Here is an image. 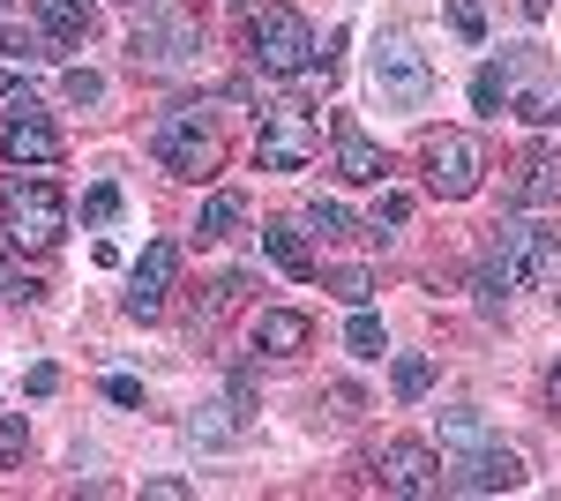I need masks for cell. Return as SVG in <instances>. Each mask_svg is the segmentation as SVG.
<instances>
[{
	"mask_svg": "<svg viewBox=\"0 0 561 501\" xmlns=\"http://www.w3.org/2000/svg\"><path fill=\"white\" fill-rule=\"evenodd\" d=\"M524 285H561V248H554V232H539V225L510 217V225H494V240H486L479 307L494 315V307H502L510 293H524Z\"/></svg>",
	"mask_w": 561,
	"mask_h": 501,
	"instance_id": "obj_1",
	"label": "cell"
},
{
	"mask_svg": "<svg viewBox=\"0 0 561 501\" xmlns=\"http://www.w3.org/2000/svg\"><path fill=\"white\" fill-rule=\"evenodd\" d=\"M0 217H8V232L23 240V248H53L60 232H68V203H60V187L53 180H23V172H8L0 180Z\"/></svg>",
	"mask_w": 561,
	"mask_h": 501,
	"instance_id": "obj_2",
	"label": "cell"
},
{
	"mask_svg": "<svg viewBox=\"0 0 561 501\" xmlns=\"http://www.w3.org/2000/svg\"><path fill=\"white\" fill-rule=\"evenodd\" d=\"M150 158L173 180H210L217 172V135L203 127V105H173L165 121L150 127Z\"/></svg>",
	"mask_w": 561,
	"mask_h": 501,
	"instance_id": "obj_3",
	"label": "cell"
},
{
	"mask_svg": "<svg viewBox=\"0 0 561 501\" xmlns=\"http://www.w3.org/2000/svg\"><path fill=\"white\" fill-rule=\"evenodd\" d=\"M420 166H427V195H442V203H465V195H479V143L465 135V127H442V135H427L420 143Z\"/></svg>",
	"mask_w": 561,
	"mask_h": 501,
	"instance_id": "obj_4",
	"label": "cell"
},
{
	"mask_svg": "<svg viewBox=\"0 0 561 501\" xmlns=\"http://www.w3.org/2000/svg\"><path fill=\"white\" fill-rule=\"evenodd\" d=\"M248 45H255V60L270 76H300L307 60H314V31H307L300 8H262L255 23H248Z\"/></svg>",
	"mask_w": 561,
	"mask_h": 501,
	"instance_id": "obj_5",
	"label": "cell"
},
{
	"mask_svg": "<svg viewBox=\"0 0 561 501\" xmlns=\"http://www.w3.org/2000/svg\"><path fill=\"white\" fill-rule=\"evenodd\" d=\"M375 90H382L397 113H420L434 98V68H427V53L412 38H382L375 45Z\"/></svg>",
	"mask_w": 561,
	"mask_h": 501,
	"instance_id": "obj_6",
	"label": "cell"
},
{
	"mask_svg": "<svg viewBox=\"0 0 561 501\" xmlns=\"http://www.w3.org/2000/svg\"><path fill=\"white\" fill-rule=\"evenodd\" d=\"M442 487L449 494H510V487H524V464H517V449L472 442V449H457L442 464Z\"/></svg>",
	"mask_w": 561,
	"mask_h": 501,
	"instance_id": "obj_7",
	"label": "cell"
},
{
	"mask_svg": "<svg viewBox=\"0 0 561 501\" xmlns=\"http://www.w3.org/2000/svg\"><path fill=\"white\" fill-rule=\"evenodd\" d=\"M0 158H15V166H60V127L45 121V105L15 98L0 113Z\"/></svg>",
	"mask_w": 561,
	"mask_h": 501,
	"instance_id": "obj_8",
	"label": "cell"
},
{
	"mask_svg": "<svg viewBox=\"0 0 561 501\" xmlns=\"http://www.w3.org/2000/svg\"><path fill=\"white\" fill-rule=\"evenodd\" d=\"M375 487L382 494H442V457H434L427 442H389L382 457H375Z\"/></svg>",
	"mask_w": 561,
	"mask_h": 501,
	"instance_id": "obj_9",
	"label": "cell"
},
{
	"mask_svg": "<svg viewBox=\"0 0 561 501\" xmlns=\"http://www.w3.org/2000/svg\"><path fill=\"white\" fill-rule=\"evenodd\" d=\"M314 150H322V135L307 127V113H270V127H262V143H255V166L262 172H300Z\"/></svg>",
	"mask_w": 561,
	"mask_h": 501,
	"instance_id": "obj_10",
	"label": "cell"
},
{
	"mask_svg": "<svg viewBox=\"0 0 561 501\" xmlns=\"http://www.w3.org/2000/svg\"><path fill=\"white\" fill-rule=\"evenodd\" d=\"M502 68H510V105H517L524 121H561V83L539 68V60H531V45H524V53H510Z\"/></svg>",
	"mask_w": 561,
	"mask_h": 501,
	"instance_id": "obj_11",
	"label": "cell"
},
{
	"mask_svg": "<svg viewBox=\"0 0 561 501\" xmlns=\"http://www.w3.org/2000/svg\"><path fill=\"white\" fill-rule=\"evenodd\" d=\"M173 270H180V248L173 240H150L142 248V262H135V277H128V315H158L165 307V293H173Z\"/></svg>",
	"mask_w": 561,
	"mask_h": 501,
	"instance_id": "obj_12",
	"label": "cell"
},
{
	"mask_svg": "<svg viewBox=\"0 0 561 501\" xmlns=\"http://www.w3.org/2000/svg\"><path fill=\"white\" fill-rule=\"evenodd\" d=\"M337 172H345L352 187H382L389 180V150L375 135H359L352 121H337Z\"/></svg>",
	"mask_w": 561,
	"mask_h": 501,
	"instance_id": "obj_13",
	"label": "cell"
},
{
	"mask_svg": "<svg viewBox=\"0 0 561 501\" xmlns=\"http://www.w3.org/2000/svg\"><path fill=\"white\" fill-rule=\"evenodd\" d=\"M255 352H270V360L307 352V315H293V307H262L255 315Z\"/></svg>",
	"mask_w": 561,
	"mask_h": 501,
	"instance_id": "obj_14",
	"label": "cell"
},
{
	"mask_svg": "<svg viewBox=\"0 0 561 501\" xmlns=\"http://www.w3.org/2000/svg\"><path fill=\"white\" fill-rule=\"evenodd\" d=\"M240 434H248V412H240V405H225V397L187 412V442H203V449H225V442H240Z\"/></svg>",
	"mask_w": 561,
	"mask_h": 501,
	"instance_id": "obj_15",
	"label": "cell"
},
{
	"mask_svg": "<svg viewBox=\"0 0 561 501\" xmlns=\"http://www.w3.org/2000/svg\"><path fill=\"white\" fill-rule=\"evenodd\" d=\"M38 31L60 45H83L98 31V15H90V0H38Z\"/></svg>",
	"mask_w": 561,
	"mask_h": 501,
	"instance_id": "obj_16",
	"label": "cell"
},
{
	"mask_svg": "<svg viewBox=\"0 0 561 501\" xmlns=\"http://www.w3.org/2000/svg\"><path fill=\"white\" fill-rule=\"evenodd\" d=\"M262 254H270L285 277H314V248H307L300 225H262Z\"/></svg>",
	"mask_w": 561,
	"mask_h": 501,
	"instance_id": "obj_17",
	"label": "cell"
},
{
	"mask_svg": "<svg viewBox=\"0 0 561 501\" xmlns=\"http://www.w3.org/2000/svg\"><path fill=\"white\" fill-rule=\"evenodd\" d=\"M187 45H195L187 23H158V15H150V23H135V60H158V68H165V60L187 53Z\"/></svg>",
	"mask_w": 561,
	"mask_h": 501,
	"instance_id": "obj_18",
	"label": "cell"
},
{
	"mask_svg": "<svg viewBox=\"0 0 561 501\" xmlns=\"http://www.w3.org/2000/svg\"><path fill=\"white\" fill-rule=\"evenodd\" d=\"M517 203H561V158L554 150H539V158H531V166H524V180H517Z\"/></svg>",
	"mask_w": 561,
	"mask_h": 501,
	"instance_id": "obj_19",
	"label": "cell"
},
{
	"mask_svg": "<svg viewBox=\"0 0 561 501\" xmlns=\"http://www.w3.org/2000/svg\"><path fill=\"white\" fill-rule=\"evenodd\" d=\"M240 217H248V195H240V187H217L210 203H203V217H195V232H203V240H225Z\"/></svg>",
	"mask_w": 561,
	"mask_h": 501,
	"instance_id": "obj_20",
	"label": "cell"
},
{
	"mask_svg": "<svg viewBox=\"0 0 561 501\" xmlns=\"http://www.w3.org/2000/svg\"><path fill=\"white\" fill-rule=\"evenodd\" d=\"M389 389L404 397V405H420L434 389V360H420V352H397V367H389Z\"/></svg>",
	"mask_w": 561,
	"mask_h": 501,
	"instance_id": "obj_21",
	"label": "cell"
},
{
	"mask_svg": "<svg viewBox=\"0 0 561 501\" xmlns=\"http://www.w3.org/2000/svg\"><path fill=\"white\" fill-rule=\"evenodd\" d=\"M307 225H314L322 240H352V232H359V225H352V209L330 203V195H314V203H307Z\"/></svg>",
	"mask_w": 561,
	"mask_h": 501,
	"instance_id": "obj_22",
	"label": "cell"
},
{
	"mask_svg": "<svg viewBox=\"0 0 561 501\" xmlns=\"http://www.w3.org/2000/svg\"><path fill=\"white\" fill-rule=\"evenodd\" d=\"M442 442H449V449H472V442H486V419H479L472 405H457V412H442Z\"/></svg>",
	"mask_w": 561,
	"mask_h": 501,
	"instance_id": "obj_23",
	"label": "cell"
},
{
	"mask_svg": "<svg viewBox=\"0 0 561 501\" xmlns=\"http://www.w3.org/2000/svg\"><path fill=\"white\" fill-rule=\"evenodd\" d=\"M345 344L359 352V360H382V322H375L367 307H352V322H345Z\"/></svg>",
	"mask_w": 561,
	"mask_h": 501,
	"instance_id": "obj_24",
	"label": "cell"
},
{
	"mask_svg": "<svg viewBox=\"0 0 561 501\" xmlns=\"http://www.w3.org/2000/svg\"><path fill=\"white\" fill-rule=\"evenodd\" d=\"M472 105L479 113H502V105H510V68H479L472 76Z\"/></svg>",
	"mask_w": 561,
	"mask_h": 501,
	"instance_id": "obj_25",
	"label": "cell"
},
{
	"mask_svg": "<svg viewBox=\"0 0 561 501\" xmlns=\"http://www.w3.org/2000/svg\"><path fill=\"white\" fill-rule=\"evenodd\" d=\"M0 53L31 68V60H45V38H38V31H23V23H0Z\"/></svg>",
	"mask_w": 561,
	"mask_h": 501,
	"instance_id": "obj_26",
	"label": "cell"
},
{
	"mask_svg": "<svg viewBox=\"0 0 561 501\" xmlns=\"http://www.w3.org/2000/svg\"><path fill=\"white\" fill-rule=\"evenodd\" d=\"M442 8H449V31H457L465 45L486 38V15H479V0H442Z\"/></svg>",
	"mask_w": 561,
	"mask_h": 501,
	"instance_id": "obj_27",
	"label": "cell"
},
{
	"mask_svg": "<svg viewBox=\"0 0 561 501\" xmlns=\"http://www.w3.org/2000/svg\"><path fill=\"white\" fill-rule=\"evenodd\" d=\"M330 293L345 299V307H367V299H375V277H367V270H330Z\"/></svg>",
	"mask_w": 561,
	"mask_h": 501,
	"instance_id": "obj_28",
	"label": "cell"
},
{
	"mask_svg": "<svg viewBox=\"0 0 561 501\" xmlns=\"http://www.w3.org/2000/svg\"><path fill=\"white\" fill-rule=\"evenodd\" d=\"M68 105H105V76H90V68H68Z\"/></svg>",
	"mask_w": 561,
	"mask_h": 501,
	"instance_id": "obj_29",
	"label": "cell"
},
{
	"mask_svg": "<svg viewBox=\"0 0 561 501\" xmlns=\"http://www.w3.org/2000/svg\"><path fill=\"white\" fill-rule=\"evenodd\" d=\"M23 449H31V426H23V412L0 419V464H23Z\"/></svg>",
	"mask_w": 561,
	"mask_h": 501,
	"instance_id": "obj_30",
	"label": "cell"
},
{
	"mask_svg": "<svg viewBox=\"0 0 561 501\" xmlns=\"http://www.w3.org/2000/svg\"><path fill=\"white\" fill-rule=\"evenodd\" d=\"M404 217H412V195H404V187H382V203H375V232H382V225H404Z\"/></svg>",
	"mask_w": 561,
	"mask_h": 501,
	"instance_id": "obj_31",
	"label": "cell"
},
{
	"mask_svg": "<svg viewBox=\"0 0 561 501\" xmlns=\"http://www.w3.org/2000/svg\"><path fill=\"white\" fill-rule=\"evenodd\" d=\"M83 217H90V225L121 217V187H90V195H83Z\"/></svg>",
	"mask_w": 561,
	"mask_h": 501,
	"instance_id": "obj_32",
	"label": "cell"
},
{
	"mask_svg": "<svg viewBox=\"0 0 561 501\" xmlns=\"http://www.w3.org/2000/svg\"><path fill=\"white\" fill-rule=\"evenodd\" d=\"M105 397H113V405H142V382H135V375H113V382H105Z\"/></svg>",
	"mask_w": 561,
	"mask_h": 501,
	"instance_id": "obj_33",
	"label": "cell"
},
{
	"mask_svg": "<svg viewBox=\"0 0 561 501\" xmlns=\"http://www.w3.org/2000/svg\"><path fill=\"white\" fill-rule=\"evenodd\" d=\"M142 494H158V501H187V479H142Z\"/></svg>",
	"mask_w": 561,
	"mask_h": 501,
	"instance_id": "obj_34",
	"label": "cell"
},
{
	"mask_svg": "<svg viewBox=\"0 0 561 501\" xmlns=\"http://www.w3.org/2000/svg\"><path fill=\"white\" fill-rule=\"evenodd\" d=\"M547 397H554V405H561V367H554V375H547Z\"/></svg>",
	"mask_w": 561,
	"mask_h": 501,
	"instance_id": "obj_35",
	"label": "cell"
},
{
	"mask_svg": "<svg viewBox=\"0 0 561 501\" xmlns=\"http://www.w3.org/2000/svg\"><path fill=\"white\" fill-rule=\"evenodd\" d=\"M547 8H554V0H524V15H547Z\"/></svg>",
	"mask_w": 561,
	"mask_h": 501,
	"instance_id": "obj_36",
	"label": "cell"
},
{
	"mask_svg": "<svg viewBox=\"0 0 561 501\" xmlns=\"http://www.w3.org/2000/svg\"><path fill=\"white\" fill-rule=\"evenodd\" d=\"M8 83H15V76H8V68H0V98H8Z\"/></svg>",
	"mask_w": 561,
	"mask_h": 501,
	"instance_id": "obj_37",
	"label": "cell"
}]
</instances>
